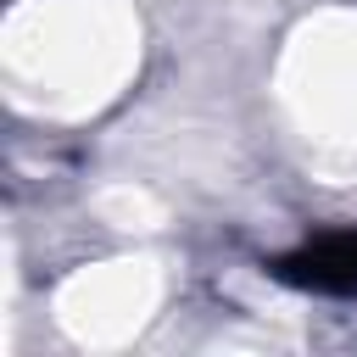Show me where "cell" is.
<instances>
[{"instance_id": "6da1fadb", "label": "cell", "mask_w": 357, "mask_h": 357, "mask_svg": "<svg viewBox=\"0 0 357 357\" xmlns=\"http://www.w3.org/2000/svg\"><path fill=\"white\" fill-rule=\"evenodd\" d=\"M284 284L318 290V296H357V234H324L290 257L273 262Z\"/></svg>"}]
</instances>
